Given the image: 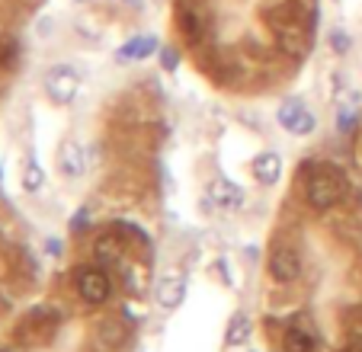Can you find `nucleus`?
Masks as SVG:
<instances>
[{
  "label": "nucleus",
  "instance_id": "f257e3e1",
  "mask_svg": "<svg viewBox=\"0 0 362 352\" xmlns=\"http://www.w3.org/2000/svg\"><path fill=\"white\" fill-rule=\"evenodd\" d=\"M346 192V176L334 163H308L305 199L315 211H330Z\"/></svg>",
  "mask_w": 362,
  "mask_h": 352
},
{
  "label": "nucleus",
  "instance_id": "f03ea898",
  "mask_svg": "<svg viewBox=\"0 0 362 352\" xmlns=\"http://www.w3.org/2000/svg\"><path fill=\"white\" fill-rule=\"evenodd\" d=\"M58 327H62V314H58L55 307L39 305V307H33L20 324H16L13 336H16V343L20 346H45V343L55 339Z\"/></svg>",
  "mask_w": 362,
  "mask_h": 352
},
{
  "label": "nucleus",
  "instance_id": "7ed1b4c3",
  "mask_svg": "<svg viewBox=\"0 0 362 352\" xmlns=\"http://www.w3.org/2000/svg\"><path fill=\"white\" fill-rule=\"evenodd\" d=\"M81 93V74H77L71 64H55V68H48L45 74V96L55 106H71Z\"/></svg>",
  "mask_w": 362,
  "mask_h": 352
},
{
  "label": "nucleus",
  "instance_id": "20e7f679",
  "mask_svg": "<svg viewBox=\"0 0 362 352\" xmlns=\"http://www.w3.org/2000/svg\"><path fill=\"white\" fill-rule=\"evenodd\" d=\"M74 285H77V295L87 305H103L112 295V278L106 276L103 266H77Z\"/></svg>",
  "mask_w": 362,
  "mask_h": 352
},
{
  "label": "nucleus",
  "instance_id": "39448f33",
  "mask_svg": "<svg viewBox=\"0 0 362 352\" xmlns=\"http://www.w3.org/2000/svg\"><path fill=\"white\" fill-rule=\"evenodd\" d=\"M276 119H279V125L288 131V135H298V138L311 135V131L317 129V115L311 112V109L305 106V100H298V96H288V100L279 106Z\"/></svg>",
  "mask_w": 362,
  "mask_h": 352
},
{
  "label": "nucleus",
  "instance_id": "423d86ee",
  "mask_svg": "<svg viewBox=\"0 0 362 352\" xmlns=\"http://www.w3.org/2000/svg\"><path fill=\"white\" fill-rule=\"evenodd\" d=\"M267 272H269V278H273V282H279V285L295 282V278L301 276L298 250H295V247H288V244L273 247V250H269V259H267Z\"/></svg>",
  "mask_w": 362,
  "mask_h": 352
},
{
  "label": "nucleus",
  "instance_id": "0eeeda50",
  "mask_svg": "<svg viewBox=\"0 0 362 352\" xmlns=\"http://www.w3.org/2000/svg\"><path fill=\"white\" fill-rule=\"evenodd\" d=\"M177 26L189 45H202L209 39V16L199 4H180L177 10Z\"/></svg>",
  "mask_w": 362,
  "mask_h": 352
},
{
  "label": "nucleus",
  "instance_id": "6e6552de",
  "mask_svg": "<svg viewBox=\"0 0 362 352\" xmlns=\"http://www.w3.org/2000/svg\"><path fill=\"white\" fill-rule=\"evenodd\" d=\"M129 339H132V320L119 317V314L103 317L100 327H96V343L106 346V349H119V346H125Z\"/></svg>",
  "mask_w": 362,
  "mask_h": 352
},
{
  "label": "nucleus",
  "instance_id": "1a4fd4ad",
  "mask_svg": "<svg viewBox=\"0 0 362 352\" xmlns=\"http://www.w3.org/2000/svg\"><path fill=\"white\" fill-rule=\"evenodd\" d=\"M58 170H62L68 180H77V176L87 173V151L77 141H64L58 148Z\"/></svg>",
  "mask_w": 362,
  "mask_h": 352
},
{
  "label": "nucleus",
  "instance_id": "9d476101",
  "mask_svg": "<svg viewBox=\"0 0 362 352\" xmlns=\"http://www.w3.org/2000/svg\"><path fill=\"white\" fill-rule=\"evenodd\" d=\"M209 199H212L218 209H240L244 205V189L225 176H215L212 183H209Z\"/></svg>",
  "mask_w": 362,
  "mask_h": 352
},
{
  "label": "nucleus",
  "instance_id": "9b49d317",
  "mask_svg": "<svg viewBox=\"0 0 362 352\" xmlns=\"http://www.w3.org/2000/svg\"><path fill=\"white\" fill-rule=\"evenodd\" d=\"M154 52H160L158 35H135V39H129L116 52V61L119 64H125V61H144V58H151Z\"/></svg>",
  "mask_w": 362,
  "mask_h": 352
},
{
  "label": "nucleus",
  "instance_id": "f8f14e48",
  "mask_svg": "<svg viewBox=\"0 0 362 352\" xmlns=\"http://www.w3.org/2000/svg\"><path fill=\"white\" fill-rule=\"evenodd\" d=\"M250 170H253V180H257V183L276 186L279 183V176H282V157L276 154V151H263V154L253 157Z\"/></svg>",
  "mask_w": 362,
  "mask_h": 352
},
{
  "label": "nucleus",
  "instance_id": "ddd939ff",
  "mask_svg": "<svg viewBox=\"0 0 362 352\" xmlns=\"http://www.w3.org/2000/svg\"><path fill=\"white\" fill-rule=\"evenodd\" d=\"M154 298H158V305L167 307V311L180 307L186 298V278L183 276H164L158 282V288H154Z\"/></svg>",
  "mask_w": 362,
  "mask_h": 352
},
{
  "label": "nucleus",
  "instance_id": "4468645a",
  "mask_svg": "<svg viewBox=\"0 0 362 352\" xmlns=\"http://www.w3.org/2000/svg\"><path fill=\"white\" fill-rule=\"evenodd\" d=\"M125 240H119L116 234H103L100 240L93 244V259H96V266H119L122 263V253H125Z\"/></svg>",
  "mask_w": 362,
  "mask_h": 352
},
{
  "label": "nucleus",
  "instance_id": "2eb2a0df",
  "mask_svg": "<svg viewBox=\"0 0 362 352\" xmlns=\"http://www.w3.org/2000/svg\"><path fill=\"white\" fill-rule=\"evenodd\" d=\"M276 42H279V48L288 54V58H301V54L308 52V33L298 26H286V29H276Z\"/></svg>",
  "mask_w": 362,
  "mask_h": 352
},
{
  "label": "nucleus",
  "instance_id": "dca6fc26",
  "mask_svg": "<svg viewBox=\"0 0 362 352\" xmlns=\"http://www.w3.org/2000/svg\"><path fill=\"white\" fill-rule=\"evenodd\" d=\"M253 333V324H250V314L244 311H234L231 320H228V330H225V346H244Z\"/></svg>",
  "mask_w": 362,
  "mask_h": 352
},
{
  "label": "nucleus",
  "instance_id": "f3484780",
  "mask_svg": "<svg viewBox=\"0 0 362 352\" xmlns=\"http://www.w3.org/2000/svg\"><path fill=\"white\" fill-rule=\"evenodd\" d=\"M282 352H315V336L305 330V327H288L282 333Z\"/></svg>",
  "mask_w": 362,
  "mask_h": 352
},
{
  "label": "nucleus",
  "instance_id": "a211bd4d",
  "mask_svg": "<svg viewBox=\"0 0 362 352\" xmlns=\"http://www.w3.org/2000/svg\"><path fill=\"white\" fill-rule=\"evenodd\" d=\"M42 186H45V170L39 167V160H35V157H29L26 167H23V189H26V192H39Z\"/></svg>",
  "mask_w": 362,
  "mask_h": 352
},
{
  "label": "nucleus",
  "instance_id": "6ab92c4d",
  "mask_svg": "<svg viewBox=\"0 0 362 352\" xmlns=\"http://www.w3.org/2000/svg\"><path fill=\"white\" fill-rule=\"evenodd\" d=\"M327 45H330L334 54H349V48H353V35H349L346 29H330Z\"/></svg>",
  "mask_w": 362,
  "mask_h": 352
},
{
  "label": "nucleus",
  "instance_id": "aec40b11",
  "mask_svg": "<svg viewBox=\"0 0 362 352\" xmlns=\"http://www.w3.org/2000/svg\"><path fill=\"white\" fill-rule=\"evenodd\" d=\"M356 125H359V112H356V109H340V115H337V131H340V135H353Z\"/></svg>",
  "mask_w": 362,
  "mask_h": 352
},
{
  "label": "nucleus",
  "instance_id": "412c9836",
  "mask_svg": "<svg viewBox=\"0 0 362 352\" xmlns=\"http://www.w3.org/2000/svg\"><path fill=\"white\" fill-rule=\"evenodd\" d=\"M158 58H160V68H164V71H177V68H180V48H173V45H160Z\"/></svg>",
  "mask_w": 362,
  "mask_h": 352
},
{
  "label": "nucleus",
  "instance_id": "4be33fe9",
  "mask_svg": "<svg viewBox=\"0 0 362 352\" xmlns=\"http://www.w3.org/2000/svg\"><path fill=\"white\" fill-rule=\"evenodd\" d=\"M346 330L353 339H362V305H356L346 311Z\"/></svg>",
  "mask_w": 362,
  "mask_h": 352
},
{
  "label": "nucleus",
  "instance_id": "5701e85b",
  "mask_svg": "<svg viewBox=\"0 0 362 352\" xmlns=\"http://www.w3.org/2000/svg\"><path fill=\"white\" fill-rule=\"evenodd\" d=\"M16 58V42L13 39H0V68H10Z\"/></svg>",
  "mask_w": 362,
  "mask_h": 352
},
{
  "label": "nucleus",
  "instance_id": "b1692460",
  "mask_svg": "<svg viewBox=\"0 0 362 352\" xmlns=\"http://www.w3.org/2000/svg\"><path fill=\"white\" fill-rule=\"evenodd\" d=\"M87 215H90V209H81L74 215V221H71V230H83L87 228Z\"/></svg>",
  "mask_w": 362,
  "mask_h": 352
},
{
  "label": "nucleus",
  "instance_id": "393cba45",
  "mask_svg": "<svg viewBox=\"0 0 362 352\" xmlns=\"http://www.w3.org/2000/svg\"><path fill=\"white\" fill-rule=\"evenodd\" d=\"M337 352H362V339H349L343 349H337Z\"/></svg>",
  "mask_w": 362,
  "mask_h": 352
},
{
  "label": "nucleus",
  "instance_id": "a878e982",
  "mask_svg": "<svg viewBox=\"0 0 362 352\" xmlns=\"http://www.w3.org/2000/svg\"><path fill=\"white\" fill-rule=\"evenodd\" d=\"M23 4H26V7H39L42 0H23Z\"/></svg>",
  "mask_w": 362,
  "mask_h": 352
},
{
  "label": "nucleus",
  "instance_id": "bb28decb",
  "mask_svg": "<svg viewBox=\"0 0 362 352\" xmlns=\"http://www.w3.org/2000/svg\"><path fill=\"white\" fill-rule=\"evenodd\" d=\"M0 352H10V349H0Z\"/></svg>",
  "mask_w": 362,
  "mask_h": 352
}]
</instances>
